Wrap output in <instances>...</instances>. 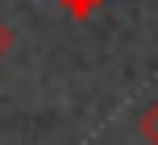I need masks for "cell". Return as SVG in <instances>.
<instances>
[{
	"instance_id": "1",
	"label": "cell",
	"mask_w": 158,
	"mask_h": 145,
	"mask_svg": "<svg viewBox=\"0 0 158 145\" xmlns=\"http://www.w3.org/2000/svg\"><path fill=\"white\" fill-rule=\"evenodd\" d=\"M137 133H142V141H146V145H158V100L146 108L142 116H137Z\"/></svg>"
},
{
	"instance_id": "2",
	"label": "cell",
	"mask_w": 158,
	"mask_h": 145,
	"mask_svg": "<svg viewBox=\"0 0 158 145\" xmlns=\"http://www.w3.org/2000/svg\"><path fill=\"white\" fill-rule=\"evenodd\" d=\"M100 4H104V0H58V8H63L71 21H87V17H92Z\"/></svg>"
},
{
	"instance_id": "3",
	"label": "cell",
	"mask_w": 158,
	"mask_h": 145,
	"mask_svg": "<svg viewBox=\"0 0 158 145\" xmlns=\"http://www.w3.org/2000/svg\"><path fill=\"white\" fill-rule=\"evenodd\" d=\"M13 37H17V33H13V25H8V21H0V58L13 50Z\"/></svg>"
}]
</instances>
